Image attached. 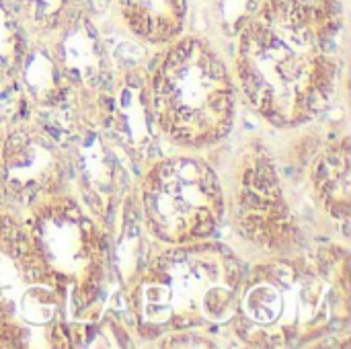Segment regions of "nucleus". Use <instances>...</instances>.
Listing matches in <instances>:
<instances>
[{
	"label": "nucleus",
	"mask_w": 351,
	"mask_h": 349,
	"mask_svg": "<svg viewBox=\"0 0 351 349\" xmlns=\"http://www.w3.org/2000/svg\"><path fill=\"white\" fill-rule=\"evenodd\" d=\"M237 76L253 109L298 128L331 105L346 64L341 0H261L237 31Z\"/></svg>",
	"instance_id": "1"
},
{
	"label": "nucleus",
	"mask_w": 351,
	"mask_h": 349,
	"mask_svg": "<svg viewBox=\"0 0 351 349\" xmlns=\"http://www.w3.org/2000/svg\"><path fill=\"white\" fill-rule=\"evenodd\" d=\"M350 317L348 253L333 249L321 263L276 257L243 274L234 327L261 348L300 346Z\"/></svg>",
	"instance_id": "2"
},
{
	"label": "nucleus",
	"mask_w": 351,
	"mask_h": 349,
	"mask_svg": "<svg viewBox=\"0 0 351 349\" xmlns=\"http://www.w3.org/2000/svg\"><path fill=\"white\" fill-rule=\"evenodd\" d=\"M243 265L218 243L171 245L140 276L132 306L146 337L216 329L234 321Z\"/></svg>",
	"instance_id": "3"
},
{
	"label": "nucleus",
	"mask_w": 351,
	"mask_h": 349,
	"mask_svg": "<svg viewBox=\"0 0 351 349\" xmlns=\"http://www.w3.org/2000/svg\"><path fill=\"white\" fill-rule=\"evenodd\" d=\"M158 130L179 146L208 148L234 123V82L214 43L199 35L173 39L150 80Z\"/></svg>",
	"instance_id": "4"
},
{
	"label": "nucleus",
	"mask_w": 351,
	"mask_h": 349,
	"mask_svg": "<svg viewBox=\"0 0 351 349\" xmlns=\"http://www.w3.org/2000/svg\"><path fill=\"white\" fill-rule=\"evenodd\" d=\"M66 292L29 230L0 214V344L62 348Z\"/></svg>",
	"instance_id": "5"
},
{
	"label": "nucleus",
	"mask_w": 351,
	"mask_h": 349,
	"mask_svg": "<svg viewBox=\"0 0 351 349\" xmlns=\"http://www.w3.org/2000/svg\"><path fill=\"white\" fill-rule=\"evenodd\" d=\"M226 206L218 173L202 158L173 156L150 167L142 181L148 230L167 245L206 241Z\"/></svg>",
	"instance_id": "6"
},
{
	"label": "nucleus",
	"mask_w": 351,
	"mask_h": 349,
	"mask_svg": "<svg viewBox=\"0 0 351 349\" xmlns=\"http://www.w3.org/2000/svg\"><path fill=\"white\" fill-rule=\"evenodd\" d=\"M27 230L66 290L84 298L97 290L105 247L97 224L74 200L45 197L35 208Z\"/></svg>",
	"instance_id": "7"
},
{
	"label": "nucleus",
	"mask_w": 351,
	"mask_h": 349,
	"mask_svg": "<svg viewBox=\"0 0 351 349\" xmlns=\"http://www.w3.org/2000/svg\"><path fill=\"white\" fill-rule=\"evenodd\" d=\"M232 220L249 243L267 253L292 255L300 247L302 232L278 171L259 146L243 152L232 175Z\"/></svg>",
	"instance_id": "8"
},
{
	"label": "nucleus",
	"mask_w": 351,
	"mask_h": 349,
	"mask_svg": "<svg viewBox=\"0 0 351 349\" xmlns=\"http://www.w3.org/2000/svg\"><path fill=\"white\" fill-rule=\"evenodd\" d=\"M125 29L152 45H169L185 33L189 0H115Z\"/></svg>",
	"instance_id": "9"
},
{
	"label": "nucleus",
	"mask_w": 351,
	"mask_h": 349,
	"mask_svg": "<svg viewBox=\"0 0 351 349\" xmlns=\"http://www.w3.org/2000/svg\"><path fill=\"white\" fill-rule=\"evenodd\" d=\"M319 204L341 224L350 220V138L327 146L313 167Z\"/></svg>",
	"instance_id": "10"
}]
</instances>
